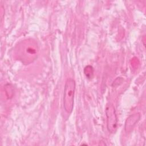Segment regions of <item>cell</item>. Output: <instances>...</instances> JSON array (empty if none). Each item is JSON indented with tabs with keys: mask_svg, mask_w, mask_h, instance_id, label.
<instances>
[{
	"mask_svg": "<svg viewBox=\"0 0 146 146\" xmlns=\"http://www.w3.org/2000/svg\"><path fill=\"white\" fill-rule=\"evenodd\" d=\"M38 51L36 43L33 39H28L22 41L17 46L15 55L23 63L29 64L36 58Z\"/></svg>",
	"mask_w": 146,
	"mask_h": 146,
	"instance_id": "1",
	"label": "cell"
},
{
	"mask_svg": "<svg viewBox=\"0 0 146 146\" xmlns=\"http://www.w3.org/2000/svg\"><path fill=\"white\" fill-rule=\"evenodd\" d=\"M75 82L72 78L67 79L64 88L63 106L66 112L70 114L74 108Z\"/></svg>",
	"mask_w": 146,
	"mask_h": 146,
	"instance_id": "2",
	"label": "cell"
},
{
	"mask_svg": "<svg viewBox=\"0 0 146 146\" xmlns=\"http://www.w3.org/2000/svg\"><path fill=\"white\" fill-rule=\"evenodd\" d=\"M106 114L107 116V129L110 133H114L116 131L117 125V117L113 106L109 103L106 108Z\"/></svg>",
	"mask_w": 146,
	"mask_h": 146,
	"instance_id": "3",
	"label": "cell"
},
{
	"mask_svg": "<svg viewBox=\"0 0 146 146\" xmlns=\"http://www.w3.org/2000/svg\"><path fill=\"white\" fill-rule=\"evenodd\" d=\"M140 114L139 113H137L132 115L128 118H127L125 124V130L127 132H129L131 131V129L133 128L134 125L140 120Z\"/></svg>",
	"mask_w": 146,
	"mask_h": 146,
	"instance_id": "4",
	"label": "cell"
}]
</instances>
